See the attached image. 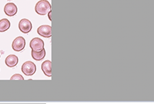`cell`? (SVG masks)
<instances>
[{
	"mask_svg": "<svg viewBox=\"0 0 154 104\" xmlns=\"http://www.w3.org/2000/svg\"><path fill=\"white\" fill-rule=\"evenodd\" d=\"M36 70L35 64L31 61L25 62L22 66V72L26 76H32Z\"/></svg>",
	"mask_w": 154,
	"mask_h": 104,
	"instance_id": "cell-2",
	"label": "cell"
},
{
	"mask_svg": "<svg viewBox=\"0 0 154 104\" xmlns=\"http://www.w3.org/2000/svg\"><path fill=\"white\" fill-rule=\"evenodd\" d=\"M11 80H24L23 77L20 74H14L11 76Z\"/></svg>",
	"mask_w": 154,
	"mask_h": 104,
	"instance_id": "cell-12",
	"label": "cell"
},
{
	"mask_svg": "<svg viewBox=\"0 0 154 104\" xmlns=\"http://www.w3.org/2000/svg\"><path fill=\"white\" fill-rule=\"evenodd\" d=\"M51 66L52 63L50 60H45L42 65V69L45 75L48 77H51Z\"/></svg>",
	"mask_w": 154,
	"mask_h": 104,
	"instance_id": "cell-9",
	"label": "cell"
},
{
	"mask_svg": "<svg viewBox=\"0 0 154 104\" xmlns=\"http://www.w3.org/2000/svg\"><path fill=\"white\" fill-rule=\"evenodd\" d=\"M51 12H51V11H50L48 13V18L49 19V20L51 21V20H52V19H51Z\"/></svg>",
	"mask_w": 154,
	"mask_h": 104,
	"instance_id": "cell-13",
	"label": "cell"
},
{
	"mask_svg": "<svg viewBox=\"0 0 154 104\" xmlns=\"http://www.w3.org/2000/svg\"><path fill=\"white\" fill-rule=\"evenodd\" d=\"M0 57H1V56H0Z\"/></svg>",
	"mask_w": 154,
	"mask_h": 104,
	"instance_id": "cell-15",
	"label": "cell"
},
{
	"mask_svg": "<svg viewBox=\"0 0 154 104\" xmlns=\"http://www.w3.org/2000/svg\"><path fill=\"white\" fill-rule=\"evenodd\" d=\"M44 41L40 38H34L30 43V47L33 51L40 52L44 49Z\"/></svg>",
	"mask_w": 154,
	"mask_h": 104,
	"instance_id": "cell-3",
	"label": "cell"
},
{
	"mask_svg": "<svg viewBox=\"0 0 154 104\" xmlns=\"http://www.w3.org/2000/svg\"><path fill=\"white\" fill-rule=\"evenodd\" d=\"M35 9L38 14L45 16L51 11V5L47 0H40L36 3Z\"/></svg>",
	"mask_w": 154,
	"mask_h": 104,
	"instance_id": "cell-1",
	"label": "cell"
},
{
	"mask_svg": "<svg viewBox=\"0 0 154 104\" xmlns=\"http://www.w3.org/2000/svg\"><path fill=\"white\" fill-rule=\"evenodd\" d=\"M11 26L9 20L7 19H3L0 20V32H5L7 31Z\"/></svg>",
	"mask_w": 154,
	"mask_h": 104,
	"instance_id": "cell-11",
	"label": "cell"
},
{
	"mask_svg": "<svg viewBox=\"0 0 154 104\" xmlns=\"http://www.w3.org/2000/svg\"><path fill=\"white\" fill-rule=\"evenodd\" d=\"M52 28L50 25H43L38 27L37 30V33L40 36L45 38H51L52 36Z\"/></svg>",
	"mask_w": 154,
	"mask_h": 104,
	"instance_id": "cell-6",
	"label": "cell"
},
{
	"mask_svg": "<svg viewBox=\"0 0 154 104\" xmlns=\"http://www.w3.org/2000/svg\"><path fill=\"white\" fill-rule=\"evenodd\" d=\"M25 44H26V43H25L24 38L22 36H18L12 42V49L16 52H20L25 48Z\"/></svg>",
	"mask_w": 154,
	"mask_h": 104,
	"instance_id": "cell-4",
	"label": "cell"
},
{
	"mask_svg": "<svg viewBox=\"0 0 154 104\" xmlns=\"http://www.w3.org/2000/svg\"><path fill=\"white\" fill-rule=\"evenodd\" d=\"M19 29L23 33H29L32 29V24L29 19H23L19 23Z\"/></svg>",
	"mask_w": 154,
	"mask_h": 104,
	"instance_id": "cell-5",
	"label": "cell"
},
{
	"mask_svg": "<svg viewBox=\"0 0 154 104\" xmlns=\"http://www.w3.org/2000/svg\"><path fill=\"white\" fill-rule=\"evenodd\" d=\"M17 7L14 3H7L4 8V11L5 12V14L9 17H12L15 16L17 14Z\"/></svg>",
	"mask_w": 154,
	"mask_h": 104,
	"instance_id": "cell-7",
	"label": "cell"
},
{
	"mask_svg": "<svg viewBox=\"0 0 154 104\" xmlns=\"http://www.w3.org/2000/svg\"><path fill=\"white\" fill-rule=\"evenodd\" d=\"M46 56V51L45 48L40 52H35L32 51V58L36 60V61H40L43 60Z\"/></svg>",
	"mask_w": 154,
	"mask_h": 104,
	"instance_id": "cell-10",
	"label": "cell"
},
{
	"mask_svg": "<svg viewBox=\"0 0 154 104\" xmlns=\"http://www.w3.org/2000/svg\"><path fill=\"white\" fill-rule=\"evenodd\" d=\"M8 1H11V0H8Z\"/></svg>",
	"mask_w": 154,
	"mask_h": 104,
	"instance_id": "cell-14",
	"label": "cell"
},
{
	"mask_svg": "<svg viewBox=\"0 0 154 104\" xmlns=\"http://www.w3.org/2000/svg\"><path fill=\"white\" fill-rule=\"evenodd\" d=\"M18 62H19L18 57H17L16 55H14V54L9 55L5 60L6 65L10 68L16 67L17 65Z\"/></svg>",
	"mask_w": 154,
	"mask_h": 104,
	"instance_id": "cell-8",
	"label": "cell"
}]
</instances>
